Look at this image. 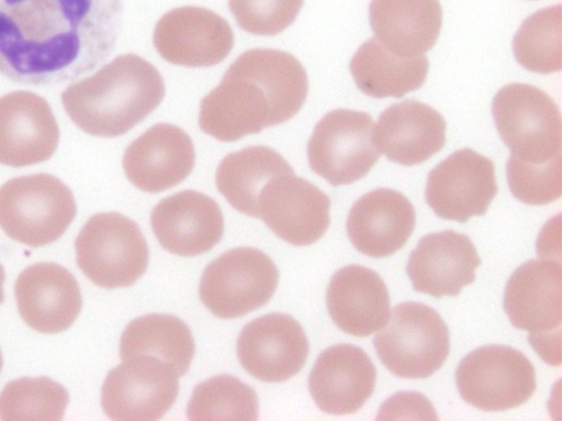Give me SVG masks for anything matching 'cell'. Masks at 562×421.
<instances>
[{
  "label": "cell",
  "mask_w": 562,
  "mask_h": 421,
  "mask_svg": "<svg viewBox=\"0 0 562 421\" xmlns=\"http://www.w3.org/2000/svg\"><path fill=\"white\" fill-rule=\"evenodd\" d=\"M21 318L41 333L67 330L77 319L81 293L74 275L55 263H38L25 268L14 285Z\"/></svg>",
  "instance_id": "obj_18"
},
{
  "label": "cell",
  "mask_w": 562,
  "mask_h": 421,
  "mask_svg": "<svg viewBox=\"0 0 562 421\" xmlns=\"http://www.w3.org/2000/svg\"><path fill=\"white\" fill-rule=\"evenodd\" d=\"M293 173L277 151L257 145L226 155L216 169L215 181L233 208L259 218L258 200L262 188L271 179Z\"/></svg>",
  "instance_id": "obj_28"
},
{
  "label": "cell",
  "mask_w": 562,
  "mask_h": 421,
  "mask_svg": "<svg viewBox=\"0 0 562 421\" xmlns=\"http://www.w3.org/2000/svg\"><path fill=\"white\" fill-rule=\"evenodd\" d=\"M150 224L160 245L179 256L210 251L224 232L218 204L195 190H183L159 201L151 211Z\"/></svg>",
  "instance_id": "obj_19"
},
{
  "label": "cell",
  "mask_w": 562,
  "mask_h": 421,
  "mask_svg": "<svg viewBox=\"0 0 562 421\" xmlns=\"http://www.w3.org/2000/svg\"><path fill=\"white\" fill-rule=\"evenodd\" d=\"M456 384L462 399L484 411L525 403L536 390V372L518 350L505 345L475 348L460 362Z\"/></svg>",
  "instance_id": "obj_10"
},
{
  "label": "cell",
  "mask_w": 562,
  "mask_h": 421,
  "mask_svg": "<svg viewBox=\"0 0 562 421\" xmlns=\"http://www.w3.org/2000/svg\"><path fill=\"white\" fill-rule=\"evenodd\" d=\"M69 401L67 389L49 377H23L0 392V419L4 421H58Z\"/></svg>",
  "instance_id": "obj_32"
},
{
  "label": "cell",
  "mask_w": 562,
  "mask_h": 421,
  "mask_svg": "<svg viewBox=\"0 0 562 421\" xmlns=\"http://www.w3.org/2000/svg\"><path fill=\"white\" fill-rule=\"evenodd\" d=\"M178 378L171 366L154 357L136 356L123 361L103 381L102 409L112 420H158L177 399Z\"/></svg>",
  "instance_id": "obj_12"
},
{
  "label": "cell",
  "mask_w": 562,
  "mask_h": 421,
  "mask_svg": "<svg viewBox=\"0 0 562 421\" xmlns=\"http://www.w3.org/2000/svg\"><path fill=\"white\" fill-rule=\"evenodd\" d=\"M304 0H228L238 26L255 35L272 36L291 25Z\"/></svg>",
  "instance_id": "obj_34"
},
{
  "label": "cell",
  "mask_w": 562,
  "mask_h": 421,
  "mask_svg": "<svg viewBox=\"0 0 562 421\" xmlns=\"http://www.w3.org/2000/svg\"><path fill=\"white\" fill-rule=\"evenodd\" d=\"M194 355V340L189 326L170 314L150 313L131 321L120 340V357L157 358L183 376Z\"/></svg>",
  "instance_id": "obj_29"
},
{
  "label": "cell",
  "mask_w": 562,
  "mask_h": 421,
  "mask_svg": "<svg viewBox=\"0 0 562 421\" xmlns=\"http://www.w3.org/2000/svg\"><path fill=\"white\" fill-rule=\"evenodd\" d=\"M5 279V274L2 265L0 264V303L4 300V293H3V282Z\"/></svg>",
  "instance_id": "obj_36"
},
{
  "label": "cell",
  "mask_w": 562,
  "mask_h": 421,
  "mask_svg": "<svg viewBox=\"0 0 562 421\" xmlns=\"http://www.w3.org/2000/svg\"><path fill=\"white\" fill-rule=\"evenodd\" d=\"M71 190L49 174L13 178L0 187V228L31 247L59 239L76 215Z\"/></svg>",
  "instance_id": "obj_5"
},
{
  "label": "cell",
  "mask_w": 562,
  "mask_h": 421,
  "mask_svg": "<svg viewBox=\"0 0 562 421\" xmlns=\"http://www.w3.org/2000/svg\"><path fill=\"white\" fill-rule=\"evenodd\" d=\"M506 176L510 192L524 203L548 204L561 197V157L530 163L509 155Z\"/></svg>",
  "instance_id": "obj_33"
},
{
  "label": "cell",
  "mask_w": 562,
  "mask_h": 421,
  "mask_svg": "<svg viewBox=\"0 0 562 421\" xmlns=\"http://www.w3.org/2000/svg\"><path fill=\"white\" fill-rule=\"evenodd\" d=\"M380 153L404 166L420 164L438 153L446 142V121L430 106L404 100L386 108L373 126Z\"/></svg>",
  "instance_id": "obj_24"
},
{
  "label": "cell",
  "mask_w": 562,
  "mask_h": 421,
  "mask_svg": "<svg viewBox=\"0 0 562 421\" xmlns=\"http://www.w3.org/2000/svg\"><path fill=\"white\" fill-rule=\"evenodd\" d=\"M369 19L376 38L392 53L419 56L435 45L441 29L439 0H371Z\"/></svg>",
  "instance_id": "obj_26"
},
{
  "label": "cell",
  "mask_w": 562,
  "mask_h": 421,
  "mask_svg": "<svg viewBox=\"0 0 562 421\" xmlns=\"http://www.w3.org/2000/svg\"><path fill=\"white\" fill-rule=\"evenodd\" d=\"M497 193L493 162L471 148L453 152L428 175L426 201L442 219L484 215Z\"/></svg>",
  "instance_id": "obj_13"
},
{
  "label": "cell",
  "mask_w": 562,
  "mask_h": 421,
  "mask_svg": "<svg viewBox=\"0 0 562 421\" xmlns=\"http://www.w3.org/2000/svg\"><path fill=\"white\" fill-rule=\"evenodd\" d=\"M187 416L195 421H254L258 418L257 394L235 376H215L194 387Z\"/></svg>",
  "instance_id": "obj_31"
},
{
  "label": "cell",
  "mask_w": 562,
  "mask_h": 421,
  "mask_svg": "<svg viewBox=\"0 0 562 421\" xmlns=\"http://www.w3.org/2000/svg\"><path fill=\"white\" fill-rule=\"evenodd\" d=\"M75 248L82 273L106 289L133 285L148 265V246L139 226L117 212L92 215L80 230Z\"/></svg>",
  "instance_id": "obj_7"
},
{
  "label": "cell",
  "mask_w": 562,
  "mask_h": 421,
  "mask_svg": "<svg viewBox=\"0 0 562 421\" xmlns=\"http://www.w3.org/2000/svg\"><path fill=\"white\" fill-rule=\"evenodd\" d=\"M153 42L167 62L187 67H207L221 63L234 44L226 20L201 7H180L157 22Z\"/></svg>",
  "instance_id": "obj_14"
},
{
  "label": "cell",
  "mask_w": 562,
  "mask_h": 421,
  "mask_svg": "<svg viewBox=\"0 0 562 421\" xmlns=\"http://www.w3.org/2000/svg\"><path fill=\"white\" fill-rule=\"evenodd\" d=\"M307 90L306 71L293 55L254 48L238 56L201 100L199 124L218 141H237L293 118Z\"/></svg>",
  "instance_id": "obj_2"
},
{
  "label": "cell",
  "mask_w": 562,
  "mask_h": 421,
  "mask_svg": "<svg viewBox=\"0 0 562 421\" xmlns=\"http://www.w3.org/2000/svg\"><path fill=\"white\" fill-rule=\"evenodd\" d=\"M123 0H0V74L58 85L93 70L115 48Z\"/></svg>",
  "instance_id": "obj_1"
},
{
  "label": "cell",
  "mask_w": 562,
  "mask_h": 421,
  "mask_svg": "<svg viewBox=\"0 0 562 421\" xmlns=\"http://www.w3.org/2000/svg\"><path fill=\"white\" fill-rule=\"evenodd\" d=\"M2 364H3V361H2L1 350H0V372H1V368H2Z\"/></svg>",
  "instance_id": "obj_37"
},
{
  "label": "cell",
  "mask_w": 562,
  "mask_h": 421,
  "mask_svg": "<svg viewBox=\"0 0 562 421\" xmlns=\"http://www.w3.org/2000/svg\"><path fill=\"white\" fill-rule=\"evenodd\" d=\"M561 4L543 8L529 15L513 40L516 60L539 74L559 71L562 65Z\"/></svg>",
  "instance_id": "obj_30"
},
{
  "label": "cell",
  "mask_w": 562,
  "mask_h": 421,
  "mask_svg": "<svg viewBox=\"0 0 562 421\" xmlns=\"http://www.w3.org/2000/svg\"><path fill=\"white\" fill-rule=\"evenodd\" d=\"M412 414H417L418 419H424L420 414H426L429 419H437L431 403L417 392H400L385 401L379 412L378 419H402L403 417L412 419Z\"/></svg>",
  "instance_id": "obj_35"
},
{
  "label": "cell",
  "mask_w": 562,
  "mask_h": 421,
  "mask_svg": "<svg viewBox=\"0 0 562 421\" xmlns=\"http://www.w3.org/2000/svg\"><path fill=\"white\" fill-rule=\"evenodd\" d=\"M326 304L334 323L353 336L379 331L390 317V296L383 279L361 265L345 266L333 275Z\"/></svg>",
  "instance_id": "obj_25"
},
{
  "label": "cell",
  "mask_w": 562,
  "mask_h": 421,
  "mask_svg": "<svg viewBox=\"0 0 562 421\" xmlns=\"http://www.w3.org/2000/svg\"><path fill=\"white\" fill-rule=\"evenodd\" d=\"M279 272L268 255L252 247L229 250L204 269L199 287L203 304L214 315H245L273 296Z\"/></svg>",
  "instance_id": "obj_9"
},
{
  "label": "cell",
  "mask_w": 562,
  "mask_h": 421,
  "mask_svg": "<svg viewBox=\"0 0 562 421\" xmlns=\"http://www.w3.org/2000/svg\"><path fill=\"white\" fill-rule=\"evenodd\" d=\"M561 285L560 259H530L515 269L504 291L510 323L530 333L532 347L551 365H560Z\"/></svg>",
  "instance_id": "obj_4"
},
{
  "label": "cell",
  "mask_w": 562,
  "mask_h": 421,
  "mask_svg": "<svg viewBox=\"0 0 562 421\" xmlns=\"http://www.w3.org/2000/svg\"><path fill=\"white\" fill-rule=\"evenodd\" d=\"M165 84L150 63L135 54L117 56L61 95L65 111L83 132L115 137L133 129L162 101Z\"/></svg>",
  "instance_id": "obj_3"
},
{
  "label": "cell",
  "mask_w": 562,
  "mask_h": 421,
  "mask_svg": "<svg viewBox=\"0 0 562 421\" xmlns=\"http://www.w3.org/2000/svg\"><path fill=\"white\" fill-rule=\"evenodd\" d=\"M382 364L395 376L420 379L438 370L450 351L449 330L427 304L407 301L395 306L373 337Z\"/></svg>",
  "instance_id": "obj_6"
},
{
  "label": "cell",
  "mask_w": 562,
  "mask_h": 421,
  "mask_svg": "<svg viewBox=\"0 0 562 421\" xmlns=\"http://www.w3.org/2000/svg\"><path fill=\"white\" fill-rule=\"evenodd\" d=\"M373 126L367 112L336 109L326 113L307 144L312 170L333 186L364 177L381 154L373 140Z\"/></svg>",
  "instance_id": "obj_11"
},
{
  "label": "cell",
  "mask_w": 562,
  "mask_h": 421,
  "mask_svg": "<svg viewBox=\"0 0 562 421\" xmlns=\"http://www.w3.org/2000/svg\"><path fill=\"white\" fill-rule=\"evenodd\" d=\"M330 200L315 185L293 174L271 179L258 200L259 217L283 241L304 246L326 232Z\"/></svg>",
  "instance_id": "obj_15"
},
{
  "label": "cell",
  "mask_w": 562,
  "mask_h": 421,
  "mask_svg": "<svg viewBox=\"0 0 562 421\" xmlns=\"http://www.w3.org/2000/svg\"><path fill=\"white\" fill-rule=\"evenodd\" d=\"M428 66L426 55L398 56L376 37L363 42L350 60L357 87L373 98H401L418 89L426 80Z\"/></svg>",
  "instance_id": "obj_27"
},
{
  "label": "cell",
  "mask_w": 562,
  "mask_h": 421,
  "mask_svg": "<svg viewBox=\"0 0 562 421\" xmlns=\"http://www.w3.org/2000/svg\"><path fill=\"white\" fill-rule=\"evenodd\" d=\"M308 341L289 314L269 313L247 323L237 340V356L255 378L284 381L297 374L308 355Z\"/></svg>",
  "instance_id": "obj_16"
},
{
  "label": "cell",
  "mask_w": 562,
  "mask_h": 421,
  "mask_svg": "<svg viewBox=\"0 0 562 421\" xmlns=\"http://www.w3.org/2000/svg\"><path fill=\"white\" fill-rule=\"evenodd\" d=\"M58 141V124L44 98L24 90L0 98V164L23 167L47 160Z\"/></svg>",
  "instance_id": "obj_17"
},
{
  "label": "cell",
  "mask_w": 562,
  "mask_h": 421,
  "mask_svg": "<svg viewBox=\"0 0 562 421\" xmlns=\"http://www.w3.org/2000/svg\"><path fill=\"white\" fill-rule=\"evenodd\" d=\"M415 210L401 192L376 188L359 198L347 217V234L362 254L381 258L401 247L415 228Z\"/></svg>",
  "instance_id": "obj_23"
},
{
  "label": "cell",
  "mask_w": 562,
  "mask_h": 421,
  "mask_svg": "<svg viewBox=\"0 0 562 421\" xmlns=\"http://www.w3.org/2000/svg\"><path fill=\"white\" fill-rule=\"evenodd\" d=\"M194 147L180 128L158 123L125 149L123 168L127 179L146 192H160L186 179L194 166Z\"/></svg>",
  "instance_id": "obj_22"
},
{
  "label": "cell",
  "mask_w": 562,
  "mask_h": 421,
  "mask_svg": "<svg viewBox=\"0 0 562 421\" xmlns=\"http://www.w3.org/2000/svg\"><path fill=\"white\" fill-rule=\"evenodd\" d=\"M481 258L470 237L452 230L423 236L411 253L406 273L416 291L435 298L458 296L475 279Z\"/></svg>",
  "instance_id": "obj_21"
},
{
  "label": "cell",
  "mask_w": 562,
  "mask_h": 421,
  "mask_svg": "<svg viewBox=\"0 0 562 421\" xmlns=\"http://www.w3.org/2000/svg\"><path fill=\"white\" fill-rule=\"evenodd\" d=\"M495 126L510 155L530 163L561 157V113L541 89L520 82L501 88L493 98Z\"/></svg>",
  "instance_id": "obj_8"
},
{
  "label": "cell",
  "mask_w": 562,
  "mask_h": 421,
  "mask_svg": "<svg viewBox=\"0 0 562 421\" xmlns=\"http://www.w3.org/2000/svg\"><path fill=\"white\" fill-rule=\"evenodd\" d=\"M375 379V367L362 348L336 344L318 355L310 373L308 389L322 411L350 414L371 397Z\"/></svg>",
  "instance_id": "obj_20"
}]
</instances>
